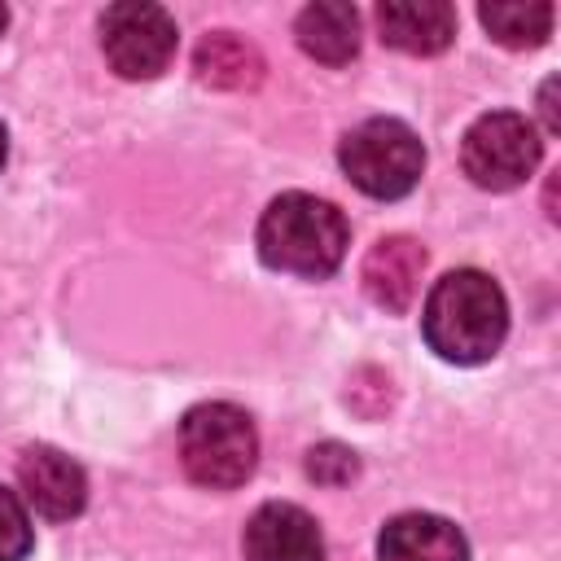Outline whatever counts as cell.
I'll use <instances>...</instances> for the list:
<instances>
[{
  "label": "cell",
  "instance_id": "6da1fadb",
  "mask_svg": "<svg viewBox=\"0 0 561 561\" xmlns=\"http://www.w3.org/2000/svg\"><path fill=\"white\" fill-rule=\"evenodd\" d=\"M421 329L430 351H438L443 359L482 364L500 351L508 333V302L486 272L456 267L443 280H434L421 311Z\"/></svg>",
  "mask_w": 561,
  "mask_h": 561
},
{
  "label": "cell",
  "instance_id": "7a4b0ae2",
  "mask_svg": "<svg viewBox=\"0 0 561 561\" xmlns=\"http://www.w3.org/2000/svg\"><path fill=\"white\" fill-rule=\"evenodd\" d=\"M346 241H351V228L342 210L311 193H280L259 219V254L276 272L320 280L337 272Z\"/></svg>",
  "mask_w": 561,
  "mask_h": 561
},
{
  "label": "cell",
  "instance_id": "3957f363",
  "mask_svg": "<svg viewBox=\"0 0 561 561\" xmlns=\"http://www.w3.org/2000/svg\"><path fill=\"white\" fill-rule=\"evenodd\" d=\"M259 434L232 403H197L180 421V465L197 486L232 491L254 473Z\"/></svg>",
  "mask_w": 561,
  "mask_h": 561
},
{
  "label": "cell",
  "instance_id": "277c9868",
  "mask_svg": "<svg viewBox=\"0 0 561 561\" xmlns=\"http://www.w3.org/2000/svg\"><path fill=\"white\" fill-rule=\"evenodd\" d=\"M337 162H342V171L351 175V184L359 193L394 202V197L416 188V180L425 171V149H421V140L408 123L368 118V123H359L342 136Z\"/></svg>",
  "mask_w": 561,
  "mask_h": 561
},
{
  "label": "cell",
  "instance_id": "5b68a950",
  "mask_svg": "<svg viewBox=\"0 0 561 561\" xmlns=\"http://www.w3.org/2000/svg\"><path fill=\"white\" fill-rule=\"evenodd\" d=\"M460 162L478 188L504 193V188H517L539 167V136L522 114L495 110V114H482L465 131Z\"/></svg>",
  "mask_w": 561,
  "mask_h": 561
},
{
  "label": "cell",
  "instance_id": "8992f818",
  "mask_svg": "<svg viewBox=\"0 0 561 561\" xmlns=\"http://www.w3.org/2000/svg\"><path fill=\"white\" fill-rule=\"evenodd\" d=\"M175 22L162 4L123 0L101 18V48L123 79H158L175 57Z\"/></svg>",
  "mask_w": 561,
  "mask_h": 561
},
{
  "label": "cell",
  "instance_id": "52a82bcc",
  "mask_svg": "<svg viewBox=\"0 0 561 561\" xmlns=\"http://www.w3.org/2000/svg\"><path fill=\"white\" fill-rule=\"evenodd\" d=\"M18 486L26 504L48 522H66L88 504L83 469L57 447H26L18 460Z\"/></svg>",
  "mask_w": 561,
  "mask_h": 561
},
{
  "label": "cell",
  "instance_id": "ba28073f",
  "mask_svg": "<svg viewBox=\"0 0 561 561\" xmlns=\"http://www.w3.org/2000/svg\"><path fill=\"white\" fill-rule=\"evenodd\" d=\"M245 561H324L316 517L298 504H263L245 522Z\"/></svg>",
  "mask_w": 561,
  "mask_h": 561
},
{
  "label": "cell",
  "instance_id": "9c48e42d",
  "mask_svg": "<svg viewBox=\"0 0 561 561\" xmlns=\"http://www.w3.org/2000/svg\"><path fill=\"white\" fill-rule=\"evenodd\" d=\"M421 272H425V250H421V241H412V237H381V241L364 254L359 280H364V294H368L381 311L403 316V311L416 302Z\"/></svg>",
  "mask_w": 561,
  "mask_h": 561
},
{
  "label": "cell",
  "instance_id": "30bf717a",
  "mask_svg": "<svg viewBox=\"0 0 561 561\" xmlns=\"http://www.w3.org/2000/svg\"><path fill=\"white\" fill-rule=\"evenodd\" d=\"M377 26L390 48L412 57H434L456 35V9L443 0H381Z\"/></svg>",
  "mask_w": 561,
  "mask_h": 561
},
{
  "label": "cell",
  "instance_id": "8fae6325",
  "mask_svg": "<svg viewBox=\"0 0 561 561\" xmlns=\"http://www.w3.org/2000/svg\"><path fill=\"white\" fill-rule=\"evenodd\" d=\"M377 557L381 561H469V543L447 517L403 513L386 522L377 539Z\"/></svg>",
  "mask_w": 561,
  "mask_h": 561
},
{
  "label": "cell",
  "instance_id": "7c38bea8",
  "mask_svg": "<svg viewBox=\"0 0 561 561\" xmlns=\"http://www.w3.org/2000/svg\"><path fill=\"white\" fill-rule=\"evenodd\" d=\"M298 48L324 66H346L359 53V13L346 0H316L298 13Z\"/></svg>",
  "mask_w": 561,
  "mask_h": 561
},
{
  "label": "cell",
  "instance_id": "4fadbf2b",
  "mask_svg": "<svg viewBox=\"0 0 561 561\" xmlns=\"http://www.w3.org/2000/svg\"><path fill=\"white\" fill-rule=\"evenodd\" d=\"M193 75L197 83L206 88H219V92H245V88H259L263 79V57L250 39H241L237 31H210L197 53H193Z\"/></svg>",
  "mask_w": 561,
  "mask_h": 561
},
{
  "label": "cell",
  "instance_id": "5bb4252c",
  "mask_svg": "<svg viewBox=\"0 0 561 561\" xmlns=\"http://www.w3.org/2000/svg\"><path fill=\"white\" fill-rule=\"evenodd\" d=\"M482 26L491 31V39H500L504 48H539L552 31V4L548 0H530V4H482L478 9Z\"/></svg>",
  "mask_w": 561,
  "mask_h": 561
},
{
  "label": "cell",
  "instance_id": "9a60e30c",
  "mask_svg": "<svg viewBox=\"0 0 561 561\" xmlns=\"http://www.w3.org/2000/svg\"><path fill=\"white\" fill-rule=\"evenodd\" d=\"M31 552V517L13 491L0 486V561H22Z\"/></svg>",
  "mask_w": 561,
  "mask_h": 561
},
{
  "label": "cell",
  "instance_id": "2e32d148",
  "mask_svg": "<svg viewBox=\"0 0 561 561\" xmlns=\"http://www.w3.org/2000/svg\"><path fill=\"white\" fill-rule=\"evenodd\" d=\"M355 473H359V460H355V451L342 447V443H320V447H311V456H307V478H316L320 486H342V482H351Z\"/></svg>",
  "mask_w": 561,
  "mask_h": 561
},
{
  "label": "cell",
  "instance_id": "e0dca14e",
  "mask_svg": "<svg viewBox=\"0 0 561 561\" xmlns=\"http://www.w3.org/2000/svg\"><path fill=\"white\" fill-rule=\"evenodd\" d=\"M552 92H557V79H548V83H543V118H548V131H557V127H561L557 105H552Z\"/></svg>",
  "mask_w": 561,
  "mask_h": 561
},
{
  "label": "cell",
  "instance_id": "ac0fdd59",
  "mask_svg": "<svg viewBox=\"0 0 561 561\" xmlns=\"http://www.w3.org/2000/svg\"><path fill=\"white\" fill-rule=\"evenodd\" d=\"M4 153H9V136H4V123H0V167H4Z\"/></svg>",
  "mask_w": 561,
  "mask_h": 561
},
{
  "label": "cell",
  "instance_id": "d6986e66",
  "mask_svg": "<svg viewBox=\"0 0 561 561\" xmlns=\"http://www.w3.org/2000/svg\"><path fill=\"white\" fill-rule=\"evenodd\" d=\"M4 22H9V9H4V4H0V31H4Z\"/></svg>",
  "mask_w": 561,
  "mask_h": 561
}]
</instances>
